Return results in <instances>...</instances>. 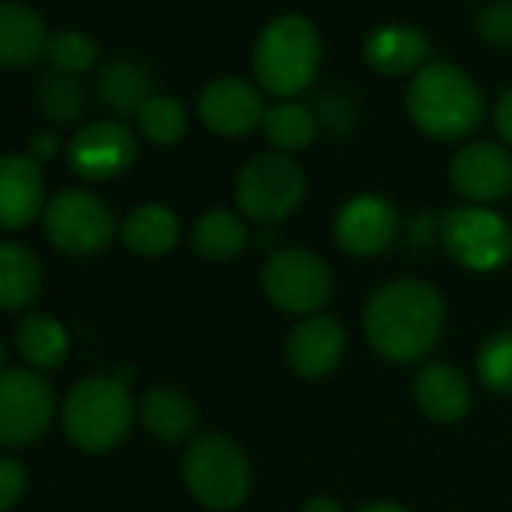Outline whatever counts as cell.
<instances>
[{"mask_svg": "<svg viewBox=\"0 0 512 512\" xmlns=\"http://www.w3.org/2000/svg\"><path fill=\"white\" fill-rule=\"evenodd\" d=\"M446 308L440 293L416 278H398L383 284L365 305V338L371 350L395 365L425 359L440 332Z\"/></svg>", "mask_w": 512, "mask_h": 512, "instance_id": "cell-1", "label": "cell"}, {"mask_svg": "<svg viewBox=\"0 0 512 512\" xmlns=\"http://www.w3.org/2000/svg\"><path fill=\"white\" fill-rule=\"evenodd\" d=\"M404 106L413 127L437 142L464 139L476 133L485 118V97L479 85L452 61H428L416 76H410Z\"/></svg>", "mask_w": 512, "mask_h": 512, "instance_id": "cell-2", "label": "cell"}, {"mask_svg": "<svg viewBox=\"0 0 512 512\" xmlns=\"http://www.w3.org/2000/svg\"><path fill=\"white\" fill-rule=\"evenodd\" d=\"M323 40L317 25L302 13H281L256 34L250 67L256 88L275 100L302 97L320 76Z\"/></svg>", "mask_w": 512, "mask_h": 512, "instance_id": "cell-3", "label": "cell"}, {"mask_svg": "<svg viewBox=\"0 0 512 512\" xmlns=\"http://www.w3.org/2000/svg\"><path fill=\"white\" fill-rule=\"evenodd\" d=\"M133 416V395L121 377H85L64 401V431L85 452L115 449L127 437Z\"/></svg>", "mask_w": 512, "mask_h": 512, "instance_id": "cell-4", "label": "cell"}, {"mask_svg": "<svg viewBox=\"0 0 512 512\" xmlns=\"http://www.w3.org/2000/svg\"><path fill=\"white\" fill-rule=\"evenodd\" d=\"M181 476L187 491L205 509L229 512L250 494V461L226 434H202L190 440L181 458Z\"/></svg>", "mask_w": 512, "mask_h": 512, "instance_id": "cell-5", "label": "cell"}, {"mask_svg": "<svg viewBox=\"0 0 512 512\" xmlns=\"http://www.w3.org/2000/svg\"><path fill=\"white\" fill-rule=\"evenodd\" d=\"M437 232L446 253L467 272H497L512 260V226L488 205L464 202L443 211Z\"/></svg>", "mask_w": 512, "mask_h": 512, "instance_id": "cell-6", "label": "cell"}, {"mask_svg": "<svg viewBox=\"0 0 512 512\" xmlns=\"http://www.w3.org/2000/svg\"><path fill=\"white\" fill-rule=\"evenodd\" d=\"M305 187V169L290 154H256L235 175V205L247 220L278 223L299 208Z\"/></svg>", "mask_w": 512, "mask_h": 512, "instance_id": "cell-7", "label": "cell"}, {"mask_svg": "<svg viewBox=\"0 0 512 512\" xmlns=\"http://www.w3.org/2000/svg\"><path fill=\"white\" fill-rule=\"evenodd\" d=\"M266 299L293 317H314L320 314L335 290L332 269L323 256L305 247H281L263 263L260 275Z\"/></svg>", "mask_w": 512, "mask_h": 512, "instance_id": "cell-8", "label": "cell"}, {"mask_svg": "<svg viewBox=\"0 0 512 512\" xmlns=\"http://www.w3.org/2000/svg\"><path fill=\"white\" fill-rule=\"evenodd\" d=\"M43 229L58 250L70 256H94L112 244L115 217L100 196L70 187L46 202Z\"/></svg>", "mask_w": 512, "mask_h": 512, "instance_id": "cell-9", "label": "cell"}, {"mask_svg": "<svg viewBox=\"0 0 512 512\" xmlns=\"http://www.w3.org/2000/svg\"><path fill=\"white\" fill-rule=\"evenodd\" d=\"M55 419V392L34 368H7L0 374V443L31 446Z\"/></svg>", "mask_w": 512, "mask_h": 512, "instance_id": "cell-10", "label": "cell"}, {"mask_svg": "<svg viewBox=\"0 0 512 512\" xmlns=\"http://www.w3.org/2000/svg\"><path fill=\"white\" fill-rule=\"evenodd\" d=\"M266 109V94L256 88V82L238 76L211 79L196 97V115L202 127L226 139H238L263 127Z\"/></svg>", "mask_w": 512, "mask_h": 512, "instance_id": "cell-11", "label": "cell"}, {"mask_svg": "<svg viewBox=\"0 0 512 512\" xmlns=\"http://www.w3.org/2000/svg\"><path fill=\"white\" fill-rule=\"evenodd\" d=\"M139 145L133 130L118 118H103L82 127L67 142V166L85 181H109L136 163Z\"/></svg>", "mask_w": 512, "mask_h": 512, "instance_id": "cell-12", "label": "cell"}, {"mask_svg": "<svg viewBox=\"0 0 512 512\" xmlns=\"http://www.w3.org/2000/svg\"><path fill=\"white\" fill-rule=\"evenodd\" d=\"M449 184L467 205H494L512 193V154L497 142H467L449 160Z\"/></svg>", "mask_w": 512, "mask_h": 512, "instance_id": "cell-13", "label": "cell"}, {"mask_svg": "<svg viewBox=\"0 0 512 512\" xmlns=\"http://www.w3.org/2000/svg\"><path fill=\"white\" fill-rule=\"evenodd\" d=\"M398 208L380 193H356L335 214V241L350 256H377L398 235Z\"/></svg>", "mask_w": 512, "mask_h": 512, "instance_id": "cell-14", "label": "cell"}, {"mask_svg": "<svg viewBox=\"0 0 512 512\" xmlns=\"http://www.w3.org/2000/svg\"><path fill=\"white\" fill-rule=\"evenodd\" d=\"M347 350V335L338 320L326 314L305 317L293 326L287 338V362L305 380H320L332 374Z\"/></svg>", "mask_w": 512, "mask_h": 512, "instance_id": "cell-15", "label": "cell"}, {"mask_svg": "<svg viewBox=\"0 0 512 512\" xmlns=\"http://www.w3.org/2000/svg\"><path fill=\"white\" fill-rule=\"evenodd\" d=\"M46 211L43 169L31 154L0 157V229H25Z\"/></svg>", "mask_w": 512, "mask_h": 512, "instance_id": "cell-16", "label": "cell"}, {"mask_svg": "<svg viewBox=\"0 0 512 512\" xmlns=\"http://www.w3.org/2000/svg\"><path fill=\"white\" fill-rule=\"evenodd\" d=\"M431 55V43L428 37L404 22H389L374 28L365 43H362V58L368 64V70H374L377 76H416Z\"/></svg>", "mask_w": 512, "mask_h": 512, "instance_id": "cell-17", "label": "cell"}, {"mask_svg": "<svg viewBox=\"0 0 512 512\" xmlns=\"http://www.w3.org/2000/svg\"><path fill=\"white\" fill-rule=\"evenodd\" d=\"M46 22L16 0L0 4V70H25L46 55Z\"/></svg>", "mask_w": 512, "mask_h": 512, "instance_id": "cell-18", "label": "cell"}, {"mask_svg": "<svg viewBox=\"0 0 512 512\" xmlns=\"http://www.w3.org/2000/svg\"><path fill=\"white\" fill-rule=\"evenodd\" d=\"M413 395H416L419 410L431 422H443V425L464 419L470 410V401H473L467 377L458 368H452L449 362L425 365L416 377Z\"/></svg>", "mask_w": 512, "mask_h": 512, "instance_id": "cell-19", "label": "cell"}, {"mask_svg": "<svg viewBox=\"0 0 512 512\" xmlns=\"http://www.w3.org/2000/svg\"><path fill=\"white\" fill-rule=\"evenodd\" d=\"M97 97L118 121L136 118L139 109L154 97L148 70L133 58H112L97 76Z\"/></svg>", "mask_w": 512, "mask_h": 512, "instance_id": "cell-20", "label": "cell"}, {"mask_svg": "<svg viewBox=\"0 0 512 512\" xmlns=\"http://www.w3.org/2000/svg\"><path fill=\"white\" fill-rule=\"evenodd\" d=\"M16 350L34 371H55L70 353V335L64 323L52 314H25L16 326Z\"/></svg>", "mask_w": 512, "mask_h": 512, "instance_id": "cell-21", "label": "cell"}, {"mask_svg": "<svg viewBox=\"0 0 512 512\" xmlns=\"http://www.w3.org/2000/svg\"><path fill=\"white\" fill-rule=\"evenodd\" d=\"M43 287L40 260L16 241H0V311H25Z\"/></svg>", "mask_w": 512, "mask_h": 512, "instance_id": "cell-22", "label": "cell"}, {"mask_svg": "<svg viewBox=\"0 0 512 512\" xmlns=\"http://www.w3.org/2000/svg\"><path fill=\"white\" fill-rule=\"evenodd\" d=\"M121 238L139 256H163V253H169L178 244L181 223H178V214L172 208L151 202V205L133 208L124 217Z\"/></svg>", "mask_w": 512, "mask_h": 512, "instance_id": "cell-23", "label": "cell"}, {"mask_svg": "<svg viewBox=\"0 0 512 512\" xmlns=\"http://www.w3.org/2000/svg\"><path fill=\"white\" fill-rule=\"evenodd\" d=\"M142 425L163 443H181L196 428L193 404L172 386H154L142 395L139 404Z\"/></svg>", "mask_w": 512, "mask_h": 512, "instance_id": "cell-24", "label": "cell"}, {"mask_svg": "<svg viewBox=\"0 0 512 512\" xmlns=\"http://www.w3.org/2000/svg\"><path fill=\"white\" fill-rule=\"evenodd\" d=\"M193 250L202 260L211 263H226L232 256H238L247 244V223L238 211L229 208H211L205 211L196 226H193Z\"/></svg>", "mask_w": 512, "mask_h": 512, "instance_id": "cell-25", "label": "cell"}, {"mask_svg": "<svg viewBox=\"0 0 512 512\" xmlns=\"http://www.w3.org/2000/svg\"><path fill=\"white\" fill-rule=\"evenodd\" d=\"M260 130L266 133L269 145L278 154H290V157L305 151L320 133L314 109L299 100H278L275 106H269Z\"/></svg>", "mask_w": 512, "mask_h": 512, "instance_id": "cell-26", "label": "cell"}, {"mask_svg": "<svg viewBox=\"0 0 512 512\" xmlns=\"http://www.w3.org/2000/svg\"><path fill=\"white\" fill-rule=\"evenodd\" d=\"M139 121V133L151 142V145H160V148H169V145H178L184 136H187V127H190V115L187 109L169 97V94H154L136 115Z\"/></svg>", "mask_w": 512, "mask_h": 512, "instance_id": "cell-27", "label": "cell"}, {"mask_svg": "<svg viewBox=\"0 0 512 512\" xmlns=\"http://www.w3.org/2000/svg\"><path fill=\"white\" fill-rule=\"evenodd\" d=\"M37 103L49 121L73 124L85 109V94H82V85L76 82V76L49 70L37 82Z\"/></svg>", "mask_w": 512, "mask_h": 512, "instance_id": "cell-28", "label": "cell"}, {"mask_svg": "<svg viewBox=\"0 0 512 512\" xmlns=\"http://www.w3.org/2000/svg\"><path fill=\"white\" fill-rule=\"evenodd\" d=\"M476 377L491 395H512V329L491 335L479 347Z\"/></svg>", "mask_w": 512, "mask_h": 512, "instance_id": "cell-29", "label": "cell"}, {"mask_svg": "<svg viewBox=\"0 0 512 512\" xmlns=\"http://www.w3.org/2000/svg\"><path fill=\"white\" fill-rule=\"evenodd\" d=\"M46 58L52 61V70L67 73V76H82L97 64L100 52H97V43L91 34L70 28V31H58L49 37Z\"/></svg>", "mask_w": 512, "mask_h": 512, "instance_id": "cell-30", "label": "cell"}, {"mask_svg": "<svg viewBox=\"0 0 512 512\" xmlns=\"http://www.w3.org/2000/svg\"><path fill=\"white\" fill-rule=\"evenodd\" d=\"M476 31L485 46H512V0H488L476 19Z\"/></svg>", "mask_w": 512, "mask_h": 512, "instance_id": "cell-31", "label": "cell"}, {"mask_svg": "<svg viewBox=\"0 0 512 512\" xmlns=\"http://www.w3.org/2000/svg\"><path fill=\"white\" fill-rule=\"evenodd\" d=\"M314 118H317V127L338 136V133H347L350 124H353V103L338 94V91H329L317 100L314 106Z\"/></svg>", "mask_w": 512, "mask_h": 512, "instance_id": "cell-32", "label": "cell"}, {"mask_svg": "<svg viewBox=\"0 0 512 512\" xmlns=\"http://www.w3.org/2000/svg\"><path fill=\"white\" fill-rule=\"evenodd\" d=\"M25 488H28V470L16 458L0 455V512L13 509L22 500Z\"/></svg>", "mask_w": 512, "mask_h": 512, "instance_id": "cell-33", "label": "cell"}, {"mask_svg": "<svg viewBox=\"0 0 512 512\" xmlns=\"http://www.w3.org/2000/svg\"><path fill=\"white\" fill-rule=\"evenodd\" d=\"M494 127L500 139L512 148V88H506L494 103Z\"/></svg>", "mask_w": 512, "mask_h": 512, "instance_id": "cell-34", "label": "cell"}, {"mask_svg": "<svg viewBox=\"0 0 512 512\" xmlns=\"http://www.w3.org/2000/svg\"><path fill=\"white\" fill-rule=\"evenodd\" d=\"M58 148H61V139L55 136V133H49V130H43V133H37L34 139H31V157L43 166L46 160H52L55 154H58Z\"/></svg>", "mask_w": 512, "mask_h": 512, "instance_id": "cell-35", "label": "cell"}, {"mask_svg": "<svg viewBox=\"0 0 512 512\" xmlns=\"http://www.w3.org/2000/svg\"><path fill=\"white\" fill-rule=\"evenodd\" d=\"M302 512H344V506L338 500H332V497H311L302 506Z\"/></svg>", "mask_w": 512, "mask_h": 512, "instance_id": "cell-36", "label": "cell"}, {"mask_svg": "<svg viewBox=\"0 0 512 512\" xmlns=\"http://www.w3.org/2000/svg\"><path fill=\"white\" fill-rule=\"evenodd\" d=\"M356 512H410V509L401 506V503H395V500H374V503L359 506Z\"/></svg>", "mask_w": 512, "mask_h": 512, "instance_id": "cell-37", "label": "cell"}, {"mask_svg": "<svg viewBox=\"0 0 512 512\" xmlns=\"http://www.w3.org/2000/svg\"><path fill=\"white\" fill-rule=\"evenodd\" d=\"M4 371H7V344L0 341V374H4Z\"/></svg>", "mask_w": 512, "mask_h": 512, "instance_id": "cell-38", "label": "cell"}]
</instances>
